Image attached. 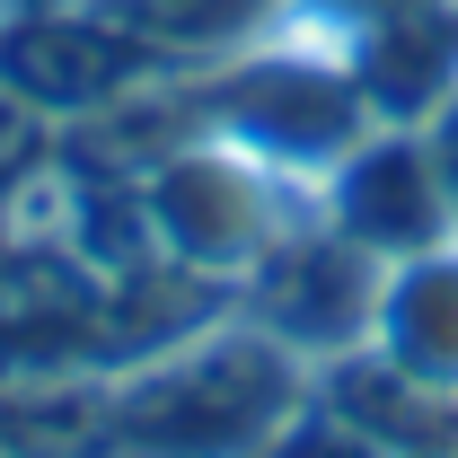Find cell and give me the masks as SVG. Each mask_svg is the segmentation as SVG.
I'll return each instance as SVG.
<instances>
[{"label":"cell","mask_w":458,"mask_h":458,"mask_svg":"<svg viewBox=\"0 0 458 458\" xmlns=\"http://www.w3.org/2000/svg\"><path fill=\"white\" fill-rule=\"evenodd\" d=\"M423 141H432V159H441V185H450V203H458V89H450V106L423 123Z\"/></svg>","instance_id":"7c38bea8"},{"label":"cell","mask_w":458,"mask_h":458,"mask_svg":"<svg viewBox=\"0 0 458 458\" xmlns=\"http://www.w3.org/2000/svg\"><path fill=\"white\" fill-rule=\"evenodd\" d=\"M397 9H423V0H283L291 27H309V36H352V27H370V18H397Z\"/></svg>","instance_id":"8fae6325"},{"label":"cell","mask_w":458,"mask_h":458,"mask_svg":"<svg viewBox=\"0 0 458 458\" xmlns=\"http://www.w3.org/2000/svg\"><path fill=\"white\" fill-rule=\"evenodd\" d=\"M98 18H114L123 36H141L150 54H168V62H212L229 54L238 36H256L265 18H283V0H89Z\"/></svg>","instance_id":"9c48e42d"},{"label":"cell","mask_w":458,"mask_h":458,"mask_svg":"<svg viewBox=\"0 0 458 458\" xmlns=\"http://www.w3.org/2000/svg\"><path fill=\"white\" fill-rule=\"evenodd\" d=\"M318 212L344 238H361L370 256H388V265L458 238V203L441 185V159H432L423 123H379L370 141H352L335 159V176L318 185Z\"/></svg>","instance_id":"8992f818"},{"label":"cell","mask_w":458,"mask_h":458,"mask_svg":"<svg viewBox=\"0 0 458 458\" xmlns=\"http://www.w3.org/2000/svg\"><path fill=\"white\" fill-rule=\"evenodd\" d=\"M335 54L352 62L361 98L379 123H432L458 89V0H423V9H397V18H370L335 36Z\"/></svg>","instance_id":"52a82bcc"},{"label":"cell","mask_w":458,"mask_h":458,"mask_svg":"<svg viewBox=\"0 0 458 458\" xmlns=\"http://www.w3.org/2000/svg\"><path fill=\"white\" fill-rule=\"evenodd\" d=\"M318 361L265 335L247 309H221L185 344L114 370V441L141 450H274L283 423L309 405Z\"/></svg>","instance_id":"6da1fadb"},{"label":"cell","mask_w":458,"mask_h":458,"mask_svg":"<svg viewBox=\"0 0 458 458\" xmlns=\"http://www.w3.org/2000/svg\"><path fill=\"white\" fill-rule=\"evenodd\" d=\"M168 54H150L141 36H123L89 0H36V9H0V89H18L36 114L80 123L89 106L123 98L132 80H150Z\"/></svg>","instance_id":"5b68a950"},{"label":"cell","mask_w":458,"mask_h":458,"mask_svg":"<svg viewBox=\"0 0 458 458\" xmlns=\"http://www.w3.org/2000/svg\"><path fill=\"white\" fill-rule=\"evenodd\" d=\"M45 150H54V114H36L18 89H0V185L18 168H36Z\"/></svg>","instance_id":"30bf717a"},{"label":"cell","mask_w":458,"mask_h":458,"mask_svg":"<svg viewBox=\"0 0 458 458\" xmlns=\"http://www.w3.org/2000/svg\"><path fill=\"white\" fill-rule=\"evenodd\" d=\"M370 344H379L388 361H405L414 379L458 388V238H450V247L405 256V265H388Z\"/></svg>","instance_id":"ba28073f"},{"label":"cell","mask_w":458,"mask_h":458,"mask_svg":"<svg viewBox=\"0 0 458 458\" xmlns=\"http://www.w3.org/2000/svg\"><path fill=\"white\" fill-rule=\"evenodd\" d=\"M194 132L247 150L283 185H327L344 150L379 132V114H370V98H361V80L335 45L291 36V45H265V54L212 62L194 80Z\"/></svg>","instance_id":"7a4b0ae2"},{"label":"cell","mask_w":458,"mask_h":458,"mask_svg":"<svg viewBox=\"0 0 458 458\" xmlns=\"http://www.w3.org/2000/svg\"><path fill=\"white\" fill-rule=\"evenodd\" d=\"M141 203H150V229H159V256L212 274V283H247L274 238L291 229V194L274 168H256L247 150H229L212 132L176 141L168 159L141 168Z\"/></svg>","instance_id":"3957f363"},{"label":"cell","mask_w":458,"mask_h":458,"mask_svg":"<svg viewBox=\"0 0 458 458\" xmlns=\"http://www.w3.org/2000/svg\"><path fill=\"white\" fill-rule=\"evenodd\" d=\"M379 291H388V256H370L361 238H344L318 212V221H291L274 238V256L238 283V309L265 335H283L300 361H335V352H361L370 344Z\"/></svg>","instance_id":"277c9868"}]
</instances>
